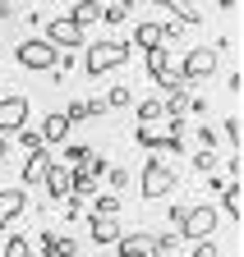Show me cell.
I'll return each mask as SVG.
<instances>
[{"label":"cell","mask_w":244,"mask_h":257,"mask_svg":"<svg viewBox=\"0 0 244 257\" xmlns=\"http://www.w3.org/2000/svg\"><path fill=\"white\" fill-rule=\"evenodd\" d=\"M129 55H134V46H129L125 37H102V42H93V46H88L83 74H88V78H106L111 69H125V64H129Z\"/></svg>","instance_id":"6da1fadb"},{"label":"cell","mask_w":244,"mask_h":257,"mask_svg":"<svg viewBox=\"0 0 244 257\" xmlns=\"http://www.w3.org/2000/svg\"><path fill=\"white\" fill-rule=\"evenodd\" d=\"M14 60H19V69H28V74H51L55 64H60V51L46 37H23L14 46Z\"/></svg>","instance_id":"7a4b0ae2"},{"label":"cell","mask_w":244,"mask_h":257,"mask_svg":"<svg viewBox=\"0 0 244 257\" xmlns=\"http://www.w3.org/2000/svg\"><path fill=\"white\" fill-rule=\"evenodd\" d=\"M175 184H180V175L166 166V161H157V156H147V166H143V175H138V193L147 202H161V198H171L175 193Z\"/></svg>","instance_id":"3957f363"},{"label":"cell","mask_w":244,"mask_h":257,"mask_svg":"<svg viewBox=\"0 0 244 257\" xmlns=\"http://www.w3.org/2000/svg\"><path fill=\"white\" fill-rule=\"evenodd\" d=\"M217 225H221V211L207 207V202H198V207H185V216L175 220V234L194 243V239H212V234H217Z\"/></svg>","instance_id":"277c9868"},{"label":"cell","mask_w":244,"mask_h":257,"mask_svg":"<svg viewBox=\"0 0 244 257\" xmlns=\"http://www.w3.org/2000/svg\"><path fill=\"white\" fill-rule=\"evenodd\" d=\"M217 69H221V55L212 46H189L185 60H180V78H185V83H207Z\"/></svg>","instance_id":"5b68a950"},{"label":"cell","mask_w":244,"mask_h":257,"mask_svg":"<svg viewBox=\"0 0 244 257\" xmlns=\"http://www.w3.org/2000/svg\"><path fill=\"white\" fill-rule=\"evenodd\" d=\"M83 32H88V28H78L69 14H65V19H46V23H42V37H46L55 51H78V46H83Z\"/></svg>","instance_id":"8992f818"},{"label":"cell","mask_w":244,"mask_h":257,"mask_svg":"<svg viewBox=\"0 0 244 257\" xmlns=\"http://www.w3.org/2000/svg\"><path fill=\"white\" fill-rule=\"evenodd\" d=\"M28 96L23 92H0V134H14V128L28 124Z\"/></svg>","instance_id":"52a82bcc"},{"label":"cell","mask_w":244,"mask_h":257,"mask_svg":"<svg viewBox=\"0 0 244 257\" xmlns=\"http://www.w3.org/2000/svg\"><path fill=\"white\" fill-rule=\"evenodd\" d=\"M23 211H28V193L23 188H0V230H10Z\"/></svg>","instance_id":"ba28073f"},{"label":"cell","mask_w":244,"mask_h":257,"mask_svg":"<svg viewBox=\"0 0 244 257\" xmlns=\"http://www.w3.org/2000/svg\"><path fill=\"white\" fill-rule=\"evenodd\" d=\"M115 257H161V252L152 243V234L143 230V234H120L115 239Z\"/></svg>","instance_id":"9c48e42d"},{"label":"cell","mask_w":244,"mask_h":257,"mask_svg":"<svg viewBox=\"0 0 244 257\" xmlns=\"http://www.w3.org/2000/svg\"><path fill=\"white\" fill-rule=\"evenodd\" d=\"M69 128H74V124H69V115H65V110H51V115L42 119L37 134H42V143H46V147H60V143H69Z\"/></svg>","instance_id":"30bf717a"},{"label":"cell","mask_w":244,"mask_h":257,"mask_svg":"<svg viewBox=\"0 0 244 257\" xmlns=\"http://www.w3.org/2000/svg\"><path fill=\"white\" fill-rule=\"evenodd\" d=\"M93 225H88V234H93V243L97 248H115V239L125 234L120 230V216H88Z\"/></svg>","instance_id":"8fae6325"},{"label":"cell","mask_w":244,"mask_h":257,"mask_svg":"<svg viewBox=\"0 0 244 257\" xmlns=\"http://www.w3.org/2000/svg\"><path fill=\"white\" fill-rule=\"evenodd\" d=\"M42 184H46V198L51 202H65L69 198V166H46V175H42Z\"/></svg>","instance_id":"7c38bea8"},{"label":"cell","mask_w":244,"mask_h":257,"mask_svg":"<svg viewBox=\"0 0 244 257\" xmlns=\"http://www.w3.org/2000/svg\"><path fill=\"white\" fill-rule=\"evenodd\" d=\"M221 207H226V220H239L244 216V193H239V179H226L221 188Z\"/></svg>","instance_id":"4fadbf2b"},{"label":"cell","mask_w":244,"mask_h":257,"mask_svg":"<svg viewBox=\"0 0 244 257\" xmlns=\"http://www.w3.org/2000/svg\"><path fill=\"white\" fill-rule=\"evenodd\" d=\"M46 166H51V152H46V147H33V152H28V161H23V184H42Z\"/></svg>","instance_id":"5bb4252c"},{"label":"cell","mask_w":244,"mask_h":257,"mask_svg":"<svg viewBox=\"0 0 244 257\" xmlns=\"http://www.w3.org/2000/svg\"><path fill=\"white\" fill-rule=\"evenodd\" d=\"M161 42H166L161 23H147V19H143V23L134 28V42H129V46H134V51H147V46H161Z\"/></svg>","instance_id":"9a60e30c"},{"label":"cell","mask_w":244,"mask_h":257,"mask_svg":"<svg viewBox=\"0 0 244 257\" xmlns=\"http://www.w3.org/2000/svg\"><path fill=\"white\" fill-rule=\"evenodd\" d=\"M69 19H74L78 28H93V23H102V0H74Z\"/></svg>","instance_id":"2e32d148"},{"label":"cell","mask_w":244,"mask_h":257,"mask_svg":"<svg viewBox=\"0 0 244 257\" xmlns=\"http://www.w3.org/2000/svg\"><path fill=\"white\" fill-rule=\"evenodd\" d=\"M152 5H161V10H171L185 28H198V10H194V0H152Z\"/></svg>","instance_id":"e0dca14e"},{"label":"cell","mask_w":244,"mask_h":257,"mask_svg":"<svg viewBox=\"0 0 244 257\" xmlns=\"http://www.w3.org/2000/svg\"><path fill=\"white\" fill-rule=\"evenodd\" d=\"M143 60H147V74H152V83H157V78H161V74L171 69V55H166V42H161V46H147V51H143Z\"/></svg>","instance_id":"ac0fdd59"},{"label":"cell","mask_w":244,"mask_h":257,"mask_svg":"<svg viewBox=\"0 0 244 257\" xmlns=\"http://www.w3.org/2000/svg\"><path fill=\"white\" fill-rule=\"evenodd\" d=\"M134 5H138V0H111V5H102V23H106V28L125 23V19L134 14Z\"/></svg>","instance_id":"d6986e66"},{"label":"cell","mask_w":244,"mask_h":257,"mask_svg":"<svg viewBox=\"0 0 244 257\" xmlns=\"http://www.w3.org/2000/svg\"><path fill=\"white\" fill-rule=\"evenodd\" d=\"M134 115H138V124H157V119H166V106H161V96H143Z\"/></svg>","instance_id":"ffe728a7"},{"label":"cell","mask_w":244,"mask_h":257,"mask_svg":"<svg viewBox=\"0 0 244 257\" xmlns=\"http://www.w3.org/2000/svg\"><path fill=\"white\" fill-rule=\"evenodd\" d=\"M161 106H166V115H175V119H185V115H189V92H185V87H175V92H166V101H161Z\"/></svg>","instance_id":"44dd1931"},{"label":"cell","mask_w":244,"mask_h":257,"mask_svg":"<svg viewBox=\"0 0 244 257\" xmlns=\"http://www.w3.org/2000/svg\"><path fill=\"white\" fill-rule=\"evenodd\" d=\"M93 216H120V193H93Z\"/></svg>","instance_id":"7402d4cb"},{"label":"cell","mask_w":244,"mask_h":257,"mask_svg":"<svg viewBox=\"0 0 244 257\" xmlns=\"http://www.w3.org/2000/svg\"><path fill=\"white\" fill-rule=\"evenodd\" d=\"M0 257H33V239L28 234H10L5 248H0Z\"/></svg>","instance_id":"603a6c76"},{"label":"cell","mask_w":244,"mask_h":257,"mask_svg":"<svg viewBox=\"0 0 244 257\" xmlns=\"http://www.w3.org/2000/svg\"><path fill=\"white\" fill-rule=\"evenodd\" d=\"M10 138H14L23 152H33V147H46V143H42V134H37V128H28V124H23V128H14Z\"/></svg>","instance_id":"cb8c5ba5"},{"label":"cell","mask_w":244,"mask_h":257,"mask_svg":"<svg viewBox=\"0 0 244 257\" xmlns=\"http://www.w3.org/2000/svg\"><path fill=\"white\" fill-rule=\"evenodd\" d=\"M102 179L111 184V193H120V188L129 184V170H125V166H106V170H102Z\"/></svg>","instance_id":"d4e9b609"},{"label":"cell","mask_w":244,"mask_h":257,"mask_svg":"<svg viewBox=\"0 0 244 257\" xmlns=\"http://www.w3.org/2000/svg\"><path fill=\"white\" fill-rule=\"evenodd\" d=\"M129 101H134V92H129V87H111V92H106V110H125Z\"/></svg>","instance_id":"484cf974"},{"label":"cell","mask_w":244,"mask_h":257,"mask_svg":"<svg viewBox=\"0 0 244 257\" xmlns=\"http://www.w3.org/2000/svg\"><path fill=\"white\" fill-rule=\"evenodd\" d=\"M226 143H230V152H239V143H244V128H239V115H226Z\"/></svg>","instance_id":"4316f807"},{"label":"cell","mask_w":244,"mask_h":257,"mask_svg":"<svg viewBox=\"0 0 244 257\" xmlns=\"http://www.w3.org/2000/svg\"><path fill=\"white\" fill-rule=\"evenodd\" d=\"M194 170H203V175H212V170H217V152H212V147H203V152H194Z\"/></svg>","instance_id":"83f0119b"},{"label":"cell","mask_w":244,"mask_h":257,"mask_svg":"<svg viewBox=\"0 0 244 257\" xmlns=\"http://www.w3.org/2000/svg\"><path fill=\"white\" fill-rule=\"evenodd\" d=\"M88 156H93V152H88L83 143H69V147H65V166H83Z\"/></svg>","instance_id":"f1b7e54d"},{"label":"cell","mask_w":244,"mask_h":257,"mask_svg":"<svg viewBox=\"0 0 244 257\" xmlns=\"http://www.w3.org/2000/svg\"><path fill=\"white\" fill-rule=\"evenodd\" d=\"M152 243H157V252H175V248H180V234H175V230H166V234H152Z\"/></svg>","instance_id":"f546056e"},{"label":"cell","mask_w":244,"mask_h":257,"mask_svg":"<svg viewBox=\"0 0 244 257\" xmlns=\"http://www.w3.org/2000/svg\"><path fill=\"white\" fill-rule=\"evenodd\" d=\"M194 257H221L217 239H194Z\"/></svg>","instance_id":"4dcf8cb0"},{"label":"cell","mask_w":244,"mask_h":257,"mask_svg":"<svg viewBox=\"0 0 244 257\" xmlns=\"http://www.w3.org/2000/svg\"><path fill=\"white\" fill-rule=\"evenodd\" d=\"M65 115H69V124H83V119H93V115H88V101H69V106H65Z\"/></svg>","instance_id":"1f68e13d"},{"label":"cell","mask_w":244,"mask_h":257,"mask_svg":"<svg viewBox=\"0 0 244 257\" xmlns=\"http://www.w3.org/2000/svg\"><path fill=\"white\" fill-rule=\"evenodd\" d=\"M55 257H78V239H60L55 234Z\"/></svg>","instance_id":"d6a6232c"},{"label":"cell","mask_w":244,"mask_h":257,"mask_svg":"<svg viewBox=\"0 0 244 257\" xmlns=\"http://www.w3.org/2000/svg\"><path fill=\"white\" fill-rule=\"evenodd\" d=\"M65 220H83V198H74V193L65 198Z\"/></svg>","instance_id":"836d02e7"},{"label":"cell","mask_w":244,"mask_h":257,"mask_svg":"<svg viewBox=\"0 0 244 257\" xmlns=\"http://www.w3.org/2000/svg\"><path fill=\"white\" fill-rule=\"evenodd\" d=\"M239 170H244V161H239V152H230V166H226V179H239Z\"/></svg>","instance_id":"e575fe53"},{"label":"cell","mask_w":244,"mask_h":257,"mask_svg":"<svg viewBox=\"0 0 244 257\" xmlns=\"http://www.w3.org/2000/svg\"><path fill=\"white\" fill-rule=\"evenodd\" d=\"M198 143H203V147H212V152H217V134H212V128H198Z\"/></svg>","instance_id":"d590c367"},{"label":"cell","mask_w":244,"mask_h":257,"mask_svg":"<svg viewBox=\"0 0 244 257\" xmlns=\"http://www.w3.org/2000/svg\"><path fill=\"white\" fill-rule=\"evenodd\" d=\"M10 152H14V147H10V134H0V166L10 161Z\"/></svg>","instance_id":"8d00e7d4"},{"label":"cell","mask_w":244,"mask_h":257,"mask_svg":"<svg viewBox=\"0 0 244 257\" xmlns=\"http://www.w3.org/2000/svg\"><path fill=\"white\" fill-rule=\"evenodd\" d=\"M5 19H14V5H10V0H0V23H5Z\"/></svg>","instance_id":"74e56055"},{"label":"cell","mask_w":244,"mask_h":257,"mask_svg":"<svg viewBox=\"0 0 244 257\" xmlns=\"http://www.w3.org/2000/svg\"><path fill=\"white\" fill-rule=\"evenodd\" d=\"M102 257H115V248H102Z\"/></svg>","instance_id":"f35d334b"}]
</instances>
